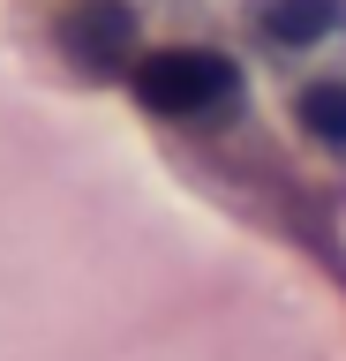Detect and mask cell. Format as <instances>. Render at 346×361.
Instances as JSON below:
<instances>
[{
	"label": "cell",
	"mask_w": 346,
	"mask_h": 361,
	"mask_svg": "<svg viewBox=\"0 0 346 361\" xmlns=\"http://www.w3.org/2000/svg\"><path fill=\"white\" fill-rule=\"evenodd\" d=\"M53 45L83 75H113V68L136 61V45H143V8L136 0H61Z\"/></svg>",
	"instance_id": "obj_2"
},
{
	"label": "cell",
	"mask_w": 346,
	"mask_h": 361,
	"mask_svg": "<svg viewBox=\"0 0 346 361\" xmlns=\"http://www.w3.org/2000/svg\"><path fill=\"white\" fill-rule=\"evenodd\" d=\"M249 30L286 61H309L346 38V0H249Z\"/></svg>",
	"instance_id": "obj_3"
},
{
	"label": "cell",
	"mask_w": 346,
	"mask_h": 361,
	"mask_svg": "<svg viewBox=\"0 0 346 361\" xmlns=\"http://www.w3.org/2000/svg\"><path fill=\"white\" fill-rule=\"evenodd\" d=\"M294 128L316 151L346 158V68H316V75L294 83Z\"/></svg>",
	"instance_id": "obj_4"
},
{
	"label": "cell",
	"mask_w": 346,
	"mask_h": 361,
	"mask_svg": "<svg viewBox=\"0 0 346 361\" xmlns=\"http://www.w3.org/2000/svg\"><path fill=\"white\" fill-rule=\"evenodd\" d=\"M128 90L143 113L181 121V128H211L249 98V75L226 45H151L128 61Z\"/></svg>",
	"instance_id": "obj_1"
}]
</instances>
